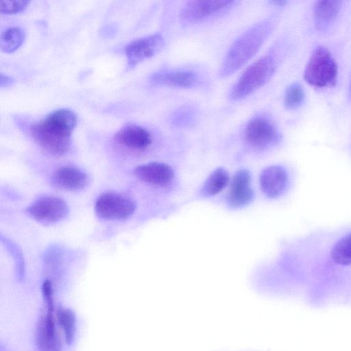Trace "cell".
Here are the masks:
<instances>
[{
    "instance_id": "obj_1",
    "label": "cell",
    "mask_w": 351,
    "mask_h": 351,
    "mask_svg": "<svg viewBox=\"0 0 351 351\" xmlns=\"http://www.w3.org/2000/svg\"><path fill=\"white\" fill-rule=\"evenodd\" d=\"M76 123V114L69 109L61 108L51 112L34 124L31 127V134L46 153L59 156L67 152Z\"/></svg>"
},
{
    "instance_id": "obj_2",
    "label": "cell",
    "mask_w": 351,
    "mask_h": 351,
    "mask_svg": "<svg viewBox=\"0 0 351 351\" xmlns=\"http://www.w3.org/2000/svg\"><path fill=\"white\" fill-rule=\"evenodd\" d=\"M274 24L269 19L262 20L249 27L229 48L219 71L220 77H226L242 68L258 51Z\"/></svg>"
},
{
    "instance_id": "obj_3",
    "label": "cell",
    "mask_w": 351,
    "mask_h": 351,
    "mask_svg": "<svg viewBox=\"0 0 351 351\" xmlns=\"http://www.w3.org/2000/svg\"><path fill=\"white\" fill-rule=\"evenodd\" d=\"M276 69L275 58L265 55L249 66L232 86L229 97L232 101L243 99L264 86Z\"/></svg>"
},
{
    "instance_id": "obj_4",
    "label": "cell",
    "mask_w": 351,
    "mask_h": 351,
    "mask_svg": "<svg viewBox=\"0 0 351 351\" xmlns=\"http://www.w3.org/2000/svg\"><path fill=\"white\" fill-rule=\"evenodd\" d=\"M338 75V66L326 47L317 46L311 55L304 72L305 81L315 87L334 86Z\"/></svg>"
},
{
    "instance_id": "obj_5",
    "label": "cell",
    "mask_w": 351,
    "mask_h": 351,
    "mask_svg": "<svg viewBox=\"0 0 351 351\" xmlns=\"http://www.w3.org/2000/svg\"><path fill=\"white\" fill-rule=\"evenodd\" d=\"M42 291L46 311L36 329V343L40 351H60V343L53 316V293L52 285L49 280H47L43 282Z\"/></svg>"
},
{
    "instance_id": "obj_6",
    "label": "cell",
    "mask_w": 351,
    "mask_h": 351,
    "mask_svg": "<svg viewBox=\"0 0 351 351\" xmlns=\"http://www.w3.org/2000/svg\"><path fill=\"white\" fill-rule=\"evenodd\" d=\"M243 137L250 147L256 150H265L279 143L281 134L270 119L259 114L253 117L247 123Z\"/></svg>"
},
{
    "instance_id": "obj_7",
    "label": "cell",
    "mask_w": 351,
    "mask_h": 351,
    "mask_svg": "<svg viewBox=\"0 0 351 351\" xmlns=\"http://www.w3.org/2000/svg\"><path fill=\"white\" fill-rule=\"evenodd\" d=\"M135 209L136 204L132 199L111 193L101 195L95 204L97 215L106 220L128 219Z\"/></svg>"
},
{
    "instance_id": "obj_8",
    "label": "cell",
    "mask_w": 351,
    "mask_h": 351,
    "mask_svg": "<svg viewBox=\"0 0 351 351\" xmlns=\"http://www.w3.org/2000/svg\"><path fill=\"white\" fill-rule=\"evenodd\" d=\"M237 3L230 0L189 1L181 8L180 19L186 23L199 22L229 10Z\"/></svg>"
},
{
    "instance_id": "obj_9",
    "label": "cell",
    "mask_w": 351,
    "mask_h": 351,
    "mask_svg": "<svg viewBox=\"0 0 351 351\" xmlns=\"http://www.w3.org/2000/svg\"><path fill=\"white\" fill-rule=\"evenodd\" d=\"M165 39L161 34L155 33L130 43L125 48L129 67H133L156 54L163 47Z\"/></svg>"
},
{
    "instance_id": "obj_10",
    "label": "cell",
    "mask_w": 351,
    "mask_h": 351,
    "mask_svg": "<svg viewBox=\"0 0 351 351\" xmlns=\"http://www.w3.org/2000/svg\"><path fill=\"white\" fill-rule=\"evenodd\" d=\"M27 212L38 221L54 223L66 217L69 213V208L63 199L45 196L36 200L28 208Z\"/></svg>"
},
{
    "instance_id": "obj_11",
    "label": "cell",
    "mask_w": 351,
    "mask_h": 351,
    "mask_svg": "<svg viewBox=\"0 0 351 351\" xmlns=\"http://www.w3.org/2000/svg\"><path fill=\"white\" fill-rule=\"evenodd\" d=\"M197 73L189 70H162L154 73L149 78L154 86L173 88H192L197 85Z\"/></svg>"
},
{
    "instance_id": "obj_12",
    "label": "cell",
    "mask_w": 351,
    "mask_h": 351,
    "mask_svg": "<svg viewBox=\"0 0 351 351\" xmlns=\"http://www.w3.org/2000/svg\"><path fill=\"white\" fill-rule=\"evenodd\" d=\"M289 184V176L286 169L279 165L265 168L260 176V185L263 193L269 198L282 195Z\"/></svg>"
},
{
    "instance_id": "obj_13",
    "label": "cell",
    "mask_w": 351,
    "mask_h": 351,
    "mask_svg": "<svg viewBox=\"0 0 351 351\" xmlns=\"http://www.w3.org/2000/svg\"><path fill=\"white\" fill-rule=\"evenodd\" d=\"M252 197L250 174L246 169H241L233 177L227 193V202L233 208H239L247 204Z\"/></svg>"
},
{
    "instance_id": "obj_14",
    "label": "cell",
    "mask_w": 351,
    "mask_h": 351,
    "mask_svg": "<svg viewBox=\"0 0 351 351\" xmlns=\"http://www.w3.org/2000/svg\"><path fill=\"white\" fill-rule=\"evenodd\" d=\"M134 174L140 180L158 186L168 185L173 178V171L171 167L157 162L136 167Z\"/></svg>"
},
{
    "instance_id": "obj_15",
    "label": "cell",
    "mask_w": 351,
    "mask_h": 351,
    "mask_svg": "<svg viewBox=\"0 0 351 351\" xmlns=\"http://www.w3.org/2000/svg\"><path fill=\"white\" fill-rule=\"evenodd\" d=\"M116 141L129 149L143 151L152 144V136L145 128L128 123L123 126L116 134Z\"/></svg>"
},
{
    "instance_id": "obj_16",
    "label": "cell",
    "mask_w": 351,
    "mask_h": 351,
    "mask_svg": "<svg viewBox=\"0 0 351 351\" xmlns=\"http://www.w3.org/2000/svg\"><path fill=\"white\" fill-rule=\"evenodd\" d=\"M51 182L56 188L77 191L86 186L88 178L86 174L78 168L64 166L58 169L53 173Z\"/></svg>"
},
{
    "instance_id": "obj_17",
    "label": "cell",
    "mask_w": 351,
    "mask_h": 351,
    "mask_svg": "<svg viewBox=\"0 0 351 351\" xmlns=\"http://www.w3.org/2000/svg\"><path fill=\"white\" fill-rule=\"evenodd\" d=\"M341 7L339 1H317L313 5V18L319 29L328 27L337 18Z\"/></svg>"
},
{
    "instance_id": "obj_18",
    "label": "cell",
    "mask_w": 351,
    "mask_h": 351,
    "mask_svg": "<svg viewBox=\"0 0 351 351\" xmlns=\"http://www.w3.org/2000/svg\"><path fill=\"white\" fill-rule=\"evenodd\" d=\"M330 261L340 267H351V232L343 235L332 245L329 253Z\"/></svg>"
},
{
    "instance_id": "obj_19",
    "label": "cell",
    "mask_w": 351,
    "mask_h": 351,
    "mask_svg": "<svg viewBox=\"0 0 351 351\" xmlns=\"http://www.w3.org/2000/svg\"><path fill=\"white\" fill-rule=\"evenodd\" d=\"M229 182L228 172L223 168L213 171L206 180L201 191L202 195L208 197L220 193Z\"/></svg>"
},
{
    "instance_id": "obj_20",
    "label": "cell",
    "mask_w": 351,
    "mask_h": 351,
    "mask_svg": "<svg viewBox=\"0 0 351 351\" xmlns=\"http://www.w3.org/2000/svg\"><path fill=\"white\" fill-rule=\"evenodd\" d=\"M25 32L19 27H10L1 34L0 47L3 51L12 53L16 51L23 43Z\"/></svg>"
},
{
    "instance_id": "obj_21",
    "label": "cell",
    "mask_w": 351,
    "mask_h": 351,
    "mask_svg": "<svg viewBox=\"0 0 351 351\" xmlns=\"http://www.w3.org/2000/svg\"><path fill=\"white\" fill-rule=\"evenodd\" d=\"M57 319L62 329L65 341L70 343L73 338L75 330V317L68 308H60L57 311Z\"/></svg>"
},
{
    "instance_id": "obj_22",
    "label": "cell",
    "mask_w": 351,
    "mask_h": 351,
    "mask_svg": "<svg viewBox=\"0 0 351 351\" xmlns=\"http://www.w3.org/2000/svg\"><path fill=\"white\" fill-rule=\"evenodd\" d=\"M304 99V91L300 84L293 83L287 88L284 95V105L287 109L298 108Z\"/></svg>"
},
{
    "instance_id": "obj_23",
    "label": "cell",
    "mask_w": 351,
    "mask_h": 351,
    "mask_svg": "<svg viewBox=\"0 0 351 351\" xmlns=\"http://www.w3.org/2000/svg\"><path fill=\"white\" fill-rule=\"evenodd\" d=\"M195 113L191 107H182L178 109L171 115V121L175 125L184 127L194 121Z\"/></svg>"
},
{
    "instance_id": "obj_24",
    "label": "cell",
    "mask_w": 351,
    "mask_h": 351,
    "mask_svg": "<svg viewBox=\"0 0 351 351\" xmlns=\"http://www.w3.org/2000/svg\"><path fill=\"white\" fill-rule=\"evenodd\" d=\"M29 3V1L0 0V10L4 14L19 13L24 10Z\"/></svg>"
},
{
    "instance_id": "obj_25",
    "label": "cell",
    "mask_w": 351,
    "mask_h": 351,
    "mask_svg": "<svg viewBox=\"0 0 351 351\" xmlns=\"http://www.w3.org/2000/svg\"><path fill=\"white\" fill-rule=\"evenodd\" d=\"M14 83L13 78L1 73V87H5L12 85Z\"/></svg>"
},
{
    "instance_id": "obj_26",
    "label": "cell",
    "mask_w": 351,
    "mask_h": 351,
    "mask_svg": "<svg viewBox=\"0 0 351 351\" xmlns=\"http://www.w3.org/2000/svg\"><path fill=\"white\" fill-rule=\"evenodd\" d=\"M272 3H274L275 5H282L285 3H286V1H271Z\"/></svg>"
}]
</instances>
